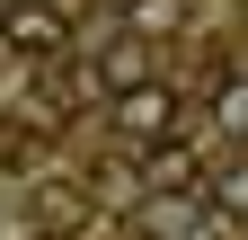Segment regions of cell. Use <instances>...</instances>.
Masks as SVG:
<instances>
[{
	"instance_id": "cell-1",
	"label": "cell",
	"mask_w": 248,
	"mask_h": 240,
	"mask_svg": "<svg viewBox=\"0 0 248 240\" xmlns=\"http://www.w3.org/2000/svg\"><path fill=\"white\" fill-rule=\"evenodd\" d=\"M0 45H9L18 63H62L71 18H62V9H45V0H9V9H0Z\"/></svg>"
},
{
	"instance_id": "cell-2",
	"label": "cell",
	"mask_w": 248,
	"mask_h": 240,
	"mask_svg": "<svg viewBox=\"0 0 248 240\" xmlns=\"http://www.w3.org/2000/svg\"><path fill=\"white\" fill-rule=\"evenodd\" d=\"M115 134H133V142H160V134H177V89L151 71V80H133V89H115Z\"/></svg>"
},
{
	"instance_id": "cell-3",
	"label": "cell",
	"mask_w": 248,
	"mask_h": 240,
	"mask_svg": "<svg viewBox=\"0 0 248 240\" xmlns=\"http://www.w3.org/2000/svg\"><path fill=\"white\" fill-rule=\"evenodd\" d=\"M151 71H160V63H151V36H133V27H115V36L89 53V89H98V98H115V89H133Z\"/></svg>"
},
{
	"instance_id": "cell-4",
	"label": "cell",
	"mask_w": 248,
	"mask_h": 240,
	"mask_svg": "<svg viewBox=\"0 0 248 240\" xmlns=\"http://www.w3.org/2000/svg\"><path fill=\"white\" fill-rule=\"evenodd\" d=\"M142 187H151V196H186V187H204V160H195V142H186V134L142 142Z\"/></svg>"
},
{
	"instance_id": "cell-5",
	"label": "cell",
	"mask_w": 248,
	"mask_h": 240,
	"mask_svg": "<svg viewBox=\"0 0 248 240\" xmlns=\"http://www.w3.org/2000/svg\"><path fill=\"white\" fill-rule=\"evenodd\" d=\"M142 231L151 240H213V205L186 187V196H151L142 205Z\"/></svg>"
},
{
	"instance_id": "cell-6",
	"label": "cell",
	"mask_w": 248,
	"mask_h": 240,
	"mask_svg": "<svg viewBox=\"0 0 248 240\" xmlns=\"http://www.w3.org/2000/svg\"><path fill=\"white\" fill-rule=\"evenodd\" d=\"M177 18H186L177 0H124V27H133V36H169Z\"/></svg>"
},
{
	"instance_id": "cell-7",
	"label": "cell",
	"mask_w": 248,
	"mask_h": 240,
	"mask_svg": "<svg viewBox=\"0 0 248 240\" xmlns=\"http://www.w3.org/2000/svg\"><path fill=\"white\" fill-rule=\"evenodd\" d=\"M239 116H248V98H239V71H231L222 89H213V125H222V134L239 142Z\"/></svg>"
}]
</instances>
